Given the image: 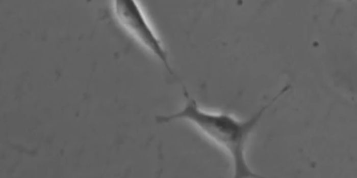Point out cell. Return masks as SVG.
I'll use <instances>...</instances> for the list:
<instances>
[{"mask_svg":"<svg viewBox=\"0 0 357 178\" xmlns=\"http://www.w3.org/2000/svg\"><path fill=\"white\" fill-rule=\"evenodd\" d=\"M113 9L115 17L121 26L157 57L169 74L174 75L166 50L137 2L132 0L114 1Z\"/></svg>","mask_w":357,"mask_h":178,"instance_id":"cell-2","label":"cell"},{"mask_svg":"<svg viewBox=\"0 0 357 178\" xmlns=\"http://www.w3.org/2000/svg\"><path fill=\"white\" fill-rule=\"evenodd\" d=\"M183 88L186 101L183 108L168 115H158L156 121L160 124L178 120L188 121L225 151L233 163L234 177H260L247 165L245 156V146L251 131L278 96L276 95L248 120L241 121L226 112H213L203 110L190 97L187 90Z\"/></svg>","mask_w":357,"mask_h":178,"instance_id":"cell-1","label":"cell"}]
</instances>
